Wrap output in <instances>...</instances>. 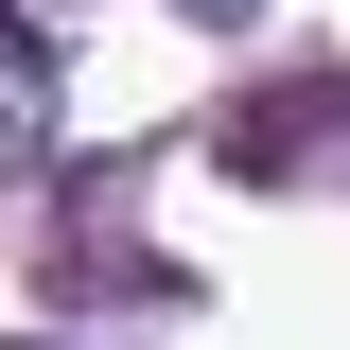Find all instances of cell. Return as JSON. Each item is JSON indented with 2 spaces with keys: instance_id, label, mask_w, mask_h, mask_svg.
<instances>
[{
  "instance_id": "1",
  "label": "cell",
  "mask_w": 350,
  "mask_h": 350,
  "mask_svg": "<svg viewBox=\"0 0 350 350\" xmlns=\"http://www.w3.org/2000/svg\"><path fill=\"white\" fill-rule=\"evenodd\" d=\"M53 158V70H36V36L0 18V175H36Z\"/></svg>"
},
{
  "instance_id": "2",
  "label": "cell",
  "mask_w": 350,
  "mask_h": 350,
  "mask_svg": "<svg viewBox=\"0 0 350 350\" xmlns=\"http://www.w3.org/2000/svg\"><path fill=\"white\" fill-rule=\"evenodd\" d=\"M193 18H245V0H193Z\"/></svg>"
}]
</instances>
